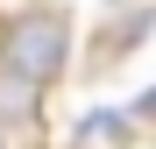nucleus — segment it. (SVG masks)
I'll return each instance as SVG.
<instances>
[{
	"instance_id": "obj_1",
	"label": "nucleus",
	"mask_w": 156,
	"mask_h": 149,
	"mask_svg": "<svg viewBox=\"0 0 156 149\" xmlns=\"http://www.w3.org/2000/svg\"><path fill=\"white\" fill-rule=\"evenodd\" d=\"M64 64H71V14L64 7L29 0V7H14L7 21H0V71H7V78L50 92L64 78Z\"/></svg>"
},
{
	"instance_id": "obj_4",
	"label": "nucleus",
	"mask_w": 156,
	"mask_h": 149,
	"mask_svg": "<svg viewBox=\"0 0 156 149\" xmlns=\"http://www.w3.org/2000/svg\"><path fill=\"white\" fill-rule=\"evenodd\" d=\"M0 149H7V142H0Z\"/></svg>"
},
{
	"instance_id": "obj_3",
	"label": "nucleus",
	"mask_w": 156,
	"mask_h": 149,
	"mask_svg": "<svg viewBox=\"0 0 156 149\" xmlns=\"http://www.w3.org/2000/svg\"><path fill=\"white\" fill-rule=\"evenodd\" d=\"M135 121H156V85H149V92L135 99Z\"/></svg>"
},
{
	"instance_id": "obj_2",
	"label": "nucleus",
	"mask_w": 156,
	"mask_h": 149,
	"mask_svg": "<svg viewBox=\"0 0 156 149\" xmlns=\"http://www.w3.org/2000/svg\"><path fill=\"white\" fill-rule=\"evenodd\" d=\"M78 142H128V121L121 114H85L78 121Z\"/></svg>"
}]
</instances>
